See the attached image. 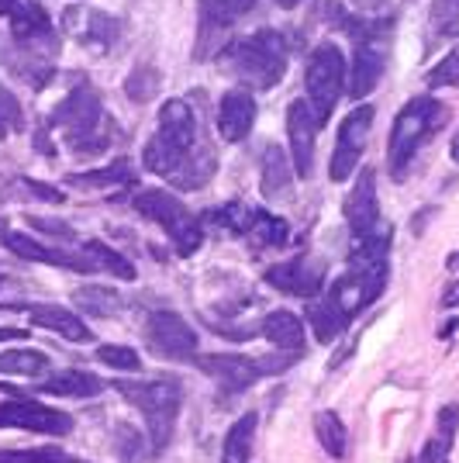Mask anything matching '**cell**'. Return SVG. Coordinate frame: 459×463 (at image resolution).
<instances>
[{
  "label": "cell",
  "mask_w": 459,
  "mask_h": 463,
  "mask_svg": "<svg viewBox=\"0 0 459 463\" xmlns=\"http://www.w3.org/2000/svg\"><path fill=\"white\" fill-rule=\"evenodd\" d=\"M304 87H307V104H311V111L318 118V125H325L345 87V56L335 42H322L311 52L304 70Z\"/></svg>",
  "instance_id": "cell-7"
},
{
  "label": "cell",
  "mask_w": 459,
  "mask_h": 463,
  "mask_svg": "<svg viewBox=\"0 0 459 463\" xmlns=\"http://www.w3.org/2000/svg\"><path fill=\"white\" fill-rule=\"evenodd\" d=\"M0 429H24V432H42V436H70L73 419L59 408H49L42 402H4L0 405Z\"/></svg>",
  "instance_id": "cell-11"
},
{
  "label": "cell",
  "mask_w": 459,
  "mask_h": 463,
  "mask_svg": "<svg viewBox=\"0 0 459 463\" xmlns=\"http://www.w3.org/2000/svg\"><path fill=\"white\" fill-rule=\"evenodd\" d=\"M0 115H4V121H11V128H24V115H21L18 100L7 87H0Z\"/></svg>",
  "instance_id": "cell-40"
},
{
  "label": "cell",
  "mask_w": 459,
  "mask_h": 463,
  "mask_svg": "<svg viewBox=\"0 0 459 463\" xmlns=\"http://www.w3.org/2000/svg\"><path fill=\"white\" fill-rule=\"evenodd\" d=\"M125 180H128V163H125V159L111 163L108 170L70 176V184H73V187H115V184H125Z\"/></svg>",
  "instance_id": "cell-34"
},
{
  "label": "cell",
  "mask_w": 459,
  "mask_h": 463,
  "mask_svg": "<svg viewBox=\"0 0 459 463\" xmlns=\"http://www.w3.org/2000/svg\"><path fill=\"white\" fill-rule=\"evenodd\" d=\"M456 28H459V0H432V18H428L432 42L449 39Z\"/></svg>",
  "instance_id": "cell-31"
},
{
  "label": "cell",
  "mask_w": 459,
  "mask_h": 463,
  "mask_svg": "<svg viewBox=\"0 0 459 463\" xmlns=\"http://www.w3.org/2000/svg\"><path fill=\"white\" fill-rule=\"evenodd\" d=\"M345 222L352 229V239H366L380 229V204H377V170L366 166L356 174V184L345 197Z\"/></svg>",
  "instance_id": "cell-14"
},
{
  "label": "cell",
  "mask_w": 459,
  "mask_h": 463,
  "mask_svg": "<svg viewBox=\"0 0 459 463\" xmlns=\"http://www.w3.org/2000/svg\"><path fill=\"white\" fill-rule=\"evenodd\" d=\"M294 364V356L287 360H252V356H242V353H208V356H197V367L208 373L211 381H218V384L225 387V391H246L252 387L259 377H267V373H280V370Z\"/></svg>",
  "instance_id": "cell-9"
},
{
  "label": "cell",
  "mask_w": 459,
  "mask_h": 463,
  "mask_svg": "<svg viewBox=\"0 0 459 463\" xmlns=\"http://www.w3.org/2000/svg\"><path fill=\"white\" fill-rule=\"evenodd\" d=\"M256 415H242L239 422L229 429V436H225V463H249V449H252V439H256Z\"/></svg>",
  "instance_id": "cell-25"
},
{
  "label": "cell",
  "mask_w": 459,
  "mask_h": 463,
  "mask_svg": "<svg viewBox=\"0 0 459 463\" xmlns=\"http://www.w3.org/2000/svg\"><path fill=\"white\" fill-rule=\"evenodd\" d=\"M77 301H80V308H87V311H97V315H104V318H108V315H111V311L117 308V294L115 290H108V294H104V290H80L77 294Z\"/></svg>",
  "instance_id": "cell-37"
},
{
  "label": "cell",
  "mask_w": 459,
  "mask_h": 463,
  "mask_svg": "<svg viewBox=\"0 0 459 463\" xmlns=\"http://www.w3.org/2000/svg\"><path fill=\"white\" fill-rule=\"evenodd\" d=\"M155 83H159V77H155L153 66L135 70L132 80H128V97H132V100H149V97L155 94Z\"/></svg>",
  "instance_id": "cell-38"
},
{
  "label": "cell",
  "mask_w": 459,
  "mask_h": 463,
  "mask_svg": "<svg viewBox=\"0 0 459 463\" xmlns=\"http://www.w3.org/2000/svg\"><path fill=\"white\" fill-rule=\"evenodd\" d=\"M360 11H366V14H373V11H383L387 7V0H352Z\"/></svg>",
  "instance_id": "cell-44"
},
{
  "label": "cell",
  "mask_w": 459,
  "mask_h": 463,
  "mask_svg": "<svg viewBox=\"0 0 459 463\" xmlns=\"http://www.w3.org/2000/svg\"><path fill=\"white\" fill-rule=\"evenodd\" d=\"M307 315H311V326H314V335H318L322 343H332V339H335V335H339V332L345 328V322H349V318H345L342 311H339V305H335V301H332L328 294L322 298V301H314Z\"/></svg>",
  "instance_id": "cell-26"
},
{
  "label": "cell",
  "mask_w": 459,
  "mask_h": 463,
  "mask_svg": "<svg viewBox=\"0 0 459 463\" xmlns=\"http://www.w3.org/2000/svg\"><path fill=\"white\" fill-rule=\"evenodd\" d=\"M267 284H273L284 294H294V298H314L325 288V267L314 260H287V263L269 267Z\"/></svg>",
  "instance_id": "cell-17"
},
{
  "label": "cell",
  "mask_w": 459,
  "mask_h": 463,
  "mask_svg": "<svg viewBox=\"0 0 459 463\" xmlns=\"http://www.w3.org/2000/svg\"><path fill=\"white\" fill-rule=\"evenodd\" d=\"M145 343H149V349H153L155 356L191 360L193 349H197V332L176 311H155L153 318L145 322Z\"/></svg>",
  "instance_id": "cell-12"
},
{
  "label": "cell",
  "mask_w": 459,
  "mask_h": 463,
  "mask_svg": "<svg viewBox=\"0 0 459 463\" xmlns=\"http://www.w3.org/2000/svg\"><path fill=\"white\" fill-rule=\"evenodd\" d=\"M28 225H32V229H42V232H52L56 239H73V229H70L66 222H49V218H28Z\"/></svg>",
  "instance_id": "cell-41"
},
{
  "label": "cell",
  "mask_w": 459,
  "mask_h": 463,
  "mask_svg": "<svg viewBox=\"0 0 459 463\" xmlns=\"http://www.w3.org/2000/svg\"><path fill=\"white\" fill-rule=\"evenodd\" d=\"M276 4H280V7H284V11H294V7H297V4H301V0H276Z\"/></svg>",
  "instance_id": "cell-49"
},
{
  "label": "cell",
  "mask_w": 459,
  "mask_h": 463,
  "mask_svg": "<svg viewBox=\"0 0 459 463\" xmlns=\"http://www.w3.org/2000/svg\"><path fill=\"white\" fill-rule=\"evenodd\" d=\"M314 432H318V443L325 449L332 460H342L345 446H349V432H345L342 419L335 411H318L314 415Z\"/></svg>",
  "instance_id": "cell-24"
},
{
  "label": "cell",
  "mask_w": 459,
  "mask_h": 463,
  "mask_svg": "<svg viewBox=\"0 0 459 463\" xmlns=\"http://www.w3.org/2000/svg\"><path fill=\"white\" fill-rule=\"evenodd\" d=\"M115 391L145 415L153 449H163L170 443L173 425L180 415V398H183L176 381H115Z\"/></svg>",
  "instance_id": "cell-4"
},
{
  "label": "cell",
  "mask_w": 459,
  "mask_h": 463,
  "mask_svg": "<svg viewBox=\"0 0 459 463\" xmlns=\"http://www.w3.org/2000/svg\"><path fill=\"white\" fill-rule=\"evenodd\" d=\"M28 187L35 194H42V197H49V201H62V191H56V187H42V184H35V180H24Z\"/></svg>",
  "instance_id": "cell-43"
},
{
  "label": "cell",
  "mask_w": 459,
  "mask_h": 463,
  "mask_svg": "<svg viewBox=\"0 0 459 463\" xmlns=\"http://www.w3.org/2000/svg\"><path fill=\"white\" fill-rule=\"evenodd\" d=\"M387 49H390V21L356 24V52H352V77H349L352 100H363L377 90L387 70Z\"/></svg>",
  "instance_id": "cell-8"
},
{
  "label": "cell",
  "mask_w": 459,
  "mask_h": 463,
  "mask_svg": "<svg viewBox=\"0 0 459 463\" xmlns=\"http://www.w3.org/2000/svg\"><path fill=\"white\" fill-rule=\"evenodd\" d=\"M445 118H449V108L428 94L407 100L398 111L394 128H390V146H387V166L394 180H404L418 149L445 125Z\"/></svg>",
  "instance_id": "cell-3"
},
{
  "label": "cell",
  "mask_w": 459,
  "mask_h": 463,
  "mask_svg": "<svg viewBox=\"0 0 459 463\" xmlns=\"http://www.w3.org/2000/svg\"><path fill=\"white\" fill-rule=\"evenodd\" d=\"M193 142H197V115H193V108L180 97L166 100L163 111H159V128L142 149V163H145V170L173 180L183 170V163L193 156Z\"/></svg>",
  "instance_id": "cell-2"
},
{
  "label": "cell",
  "mask_w": 459,
  "mask_h": 463,
  "mask_svg": "<svg viewBox=\"0 0 459 463\" xmlns=\"http://www.w3.org/2000/svg\"><path fill=\"white\" fill-rule=\"evenodd\" d=\"M211 174H214V156H211V149H193V156L183 163V170L173 176V184L180 191H201L211 180Z\"/></svg>",
  "instance_id": "cell-27"
},
{
  "label": "cell",
  "mask_w": 459,
  "mask_h": 463,
  "mask_svg": "<svg viewBox=\"0 0 459 463\" xmlns=\"http://www.w3.org/2000/svg\"><path fill=\"white\" fill-rule=\"evenodd\" d=\"M135 212L145 214L155 225H163V232L170 235L173 250L180 256H191V252L201 250V242H204L201 222L187 212V204L180 197L159 191V187H149V191L135 194Z\"/></svg>",
  "instance_id": "cell-6"
},
{
  "label": "cell",
  "mask_w": 459,
  "mask_h": 463,
  "mask_svg": "<svg viewBox=\"0 0 459 463\" xmlns=\"http://www.w3.org/2000/svg\"><path fill=\"white\" fill-rule=\"evenodd\" d=\"M318 118L311 111L307 100H294L287 108V136H290V153H294V174L307 180L314 170V138H318Z\"/></svg>",
  "instance_id": "cell-15"
},
{
  "label": "cell",
  "mask_w": 459,
  "mask_h": 463,
  "mask_svg": "<svg viewBox=\"0 0 459 463\" xmlns=\"http://www.w3.org/2000/svg\"><path fill=\"white\" fill-rule=\"evenodd\" d=\"M370 128H373V108H370V104H360L356 111H349L345 121L339 125L335 153H332V166H328V176H332L335 184H342V180H349V176L356 174V163H360L366 153Z\"/></svg>",
  "instance_id": "cell-10"
},
{
  "label": "cell",
  "mask_w": 459,
  "mask_h": 463,
  "mask_svg": "<svg viewBox=\"0 0 459 463\" xmlns=\"http://www.w3.org/2000/svg\"><path fill=\"white\" fill-rule=\"evenodd\" d=\"M246 235H249L252 242H259V246H284V242L290 239V225L284 222V218H276V214L256 212Z\"/></svg>",
  "instance_id": "cell-29"
},
{
  "label": "cell",
  "mask_w": 459,
  "mask_h": 463,
  "mask_svg": "<svg viewBox=\"0 0 459 463\" xmlns=\"http://www.w3.org/2000/svg\"><path fill=\"white\" fill-rule=\"evenodd\" d=\"M7 136V125H4V115H0V138Z\"/></svg>",
  "instance_id": "cell-50"
},
{
  "label": "cell",
  "mask_w": 459,
  "mask_h": 463,
  "mask_svg": "<svg viewBox=\"0 0 459 463\" xmlns=\"http://www.w3.org/2000/svg\"><path fill=\"white\" fill-rule=\"evenodd\" d=\"M256 0H201V14L211 28H229L239 18H246Z\"/></svg>",
  "instance_id": "cell-28"
},
{
  "label": "cell",
  "mask_w": 459,
  "mask_h": 463,
  "mask_svg": "<svg viewBox=\"0 0 459 463\" xmlns=\"http://www.w3.org/2000/svg\"><path fill=\"white\" fill-rule=\"evenodd\" d=\"M449 156H453V163H459V132L453 136V142H449Z\"/></svg>",
  "instance_id": "cell-47"
},
{
  "label": "cell",
  "mask_w": 459,
  "mask_h": 463,
  "mask_svg": "<svg viewBox=\"0 0 459 463\" xmlns=\"http://www.w3.org/2000/svg\"><path fill=\"white\" fill-rule=\"evenodd\" d=\"M256 97L249 90H231L221 97V108H218V132L225 142H242L256 125Z\"/></svg>",
  "instance_id": "cell-18"
},
{
  "label": "cell",
  "mask_w": 459,
  "mask_h": 463,
  "mask_svg": "<svg viewBox=\"0 0 459 463\" xmlns=\"http://www.w3.org/2000/svg\"><path fill=\"white\" fill-rule=\"evenodd\" d=\"M35 391L52 394V398H97L104 391V381L87 373V370H59L49 381H42Z\"/></svg>",
  "instance_id": "cell-20"
},
{
  "label": "cell",
  "mask_w": 459,
  "mask_h": 463,
  "mask_svg": "<svg viewBox=\"0 0 459 463\" xmlns=\"http://www.w3.org/2000/svg\"><path fill=\"white\" fill-rule=\"evenodd\" d=\"M97 360L111 370H138L142 367V360H138V353H135L132 346H100L97 349Z\"/></svg>",
  "instance_id": "cell-36"
},
{
  "label": "cell",
  "mask_w": 459,
  "mask_h": 463,
  "mask_svg": "<svg viewBox=\"0 0 459 463\" xmlns=\"http://www.w3.org/2000/svg\"><path fill=\"white\" fill-rule=\"evenodd\" d=\"M11 35L18 39V45L32 49L42 59L56 56L59 49L52 21H49V14H45V7H42L39 0H18L14 4V11H11Z\"/></svg>",
  "instance_id": "cell-13"
},
{
  "label": "cell",
  "mask_w": 459,
  "mask_h": 463,
  "mask_svg": "<svg viewBox=\"0 0 459 463\" xmlns=\"http://www.w3.org/2000/svg\"><path fill=\"white\" fill-rule=\"evenodd\" d=\"M0 463H80L77 457L62 453L56 446L49 449H0Z\"/></svg>",
  "instance_id": "cell-33"
},
{
  "label": "cell",
  "mask_w": 459,
  "mask_h": 463,
  "mask_svg": "<svg viewBox=\"0 0 459 463\" xmlns=\"http://www.w3.org/2000/svg\"><path fill=\"white\" fill-rule=\"evenodd\" d=\"M445 267H449V270H459V252H453V256L445 260Z\"/></svg>",
  "instance_id": "cell-48"
},
{
  "label": "cell",
  "mask_w": 459,
  "mask_h": 463,
  "mask_svg": "<svg viewBox=\"0 0 459 463\" xmlns=\"http://www.w3.org/2000/svg\"><path fill=\"white\" fill-rule=\"evenodd\" d=\"M49 125L70 138L73 153L80 156H94L108 146V136H104V108H100V97L90 87H80V90H73V94L66 97L56 111H52Z\"/></svg>",
  "instance_id": "cell-5"
},
{
  "label": "cell",
  "mask_w": 459,
  "mask_h": 463,
  "mask_svg": "<svg viewBox=\"0 0 459 463\" xmlns=\"http://www.w3.org/2000/svg\"><path fill=\"white\" fill-rule=\"evenodd\" d=\"M263 332H267V339L273 343V349L297 353V349L304 346V326H301V318L287 308L269 311L267 322H263Z\"/></svg>",
  "instance_id": "cell-22"
},
{
  "label": "cell",
  "mask_w": 459,
  "mask_h": 463,
  "mask_svg": "<svg viewBox=\"0 0 459 463\" xmlns=\"http://www.w3.org/2000/svg\"><path fill=\"white\" fill-rule=\"evenodd\" d=\"M0 284H4V277H0Z\"/></svg>",
  "instance_id": "cell-51"
},
{
  "label": "cell",
  "mask_w": 459,
  "mask_h": 463,
  "mask_svg": "<svg viewBox=\"0 0 459 463\" xmlns=\"http://www.w3.org/2000/svg\"><path fill=\"white\" fill-rule=\"evenodd\" d=\"M4 246L21 256V260H32V263H45V267H66V270H77V273H94L97 267L83 256V252H62L45 246L39 239L32 235H21V232H4Z\"/></svg>",
  "instance_id": "cell-16"
},
{
  "label": "cell",
  "mask_w": 459,
  "mask_h": 463,
  "mask_svg": "<svg viewBox=\"0 0 459 463\" xmlns=\"http://www.w3.org/2000/svg\"><path fill=\"white\" fill-rule=\"evenodd\" d=\"M263 197L267 201H284L294 191V170L287 163V153L280 146H267L263 153Z\"/></svg>",
  "instance_id": "cell-21"
},
{
  "label": "cell",
  "mask_w": 459,
  "mask_h": 463,
  "mask_svg": "<svg viewBox=\"0 0 459 463\" xmlns=\"http://www.w3.org/2000/svg\"><path fill=\"white\" fill-rule=\"evenodd\" d=\"M117 32H121V24L115 18H108V14H100V11H87V28H83V39L97 45V49H111L117 39Z\"/></svg>",
  "instance_id": "cell-32"
},
{
  "label": "cell",
  "mask_w": 459,
  "mask_h": 463,
  "mask_svg": "<svg viewBox=\"0 0 459 463\" xmlns=\"http://www.w3.org/2000/svg\"><path fill=\"white\" fill-rule=\"evenodd\" d=\"M225 73L242 80L252 90H269L287 73V42L280 32L263 28L249 39H239L221 52Z\"/></svg>",
  "instance_id": "cell-1"
},
{
  "label": "cell",
  "mask_w": 459,
  "mask_h": 463,
  "mask_svg": "<svg viewBox=\"0 0 459 463\" xmlns=\"http://www.w3.org/2000/svg\"><path fill=\"white\" fill-rule=\"evenodd\" d=\"M28 315H32V322L42 328H49V332H59L62 339H70V343H94V332L87 328V322L73 315L70 308H59V305H28Z\"/></svg>",
  "instance_id": "cell-19"
},
{
  "label": "cell",
  "mask_w": 459,
  "mask_h": 463,
  "mask_svg": "<svg viewBox=\"0 0 459 463\" xmlns=\"http://www.w3.org/2000/svg\"><path fill=\"white\" fill-rule=\"evenodd\" d=\"M83 256L94 263L97 270H108V273H115V277H121V280H135V267L121 256V252H115L111 246H104V242H87L83 246Z\"/></svg>",
  "instance_id": "cell-30"
},
{
  "label": "cell",
  "mask_w": 459,
  "mask_h": 463,
  "mask_svg": "<svg viewBox=\"0 0 459 463\" xmlns=\"http://www.w3.org/2000/svg\"><path fill=\"white\" fill-rule=\"evenodd\" d=\"M7 339H28V332L24 328H0V343H7Z\"/></svg>",
  "instance_id": "cell-45"
},
{
  "label": "cell",
  "mask_w": 459,
  "mask_h": 463,
  "mask_svg": "<svg viewBox=\"0 0 459 463\" xmlns=\"http://www.w3.org/2000/svg\"><path fill=\"white\" fill-rule=\"evenodd\" d=\"M442 308H459V280L442 290Z\"/></svg>",
  "instance_id": "cell-42"
},
{
  "label": "cell",
  "mask_w": 459,
  "mask_h": 463,
  "mask_svg": "<svg viewBox=\"0 0 459 463\" xmlns=\"http://www.w3.org/2000/svg\"><path fill=\"white\" fill-rule=\"evenodd\" d=\"M439 432H436V439H442L445 446H453L456 439V425H459V405H445L439 411Z\"/></svg>",
  "instance_id": "cell-39"
},
{
  "label": "cell",
  "mask_w": 459,
  "mask_h": 463,
  "mask_svg": "<svg viewBox=\"0 0 459 463\" xmlns=\"http://www.w3.org/2000/svg\"><path fill=\"white\" fill-rule=\"evenodd\" d=\"M425 83H428L432 90H436V87H459V42L439 59V66L428 70Z\"/></svg>",
  "instance_id": "cell-35"
},
{
  "label": "cell",
  "mask_w": 459,
  "mask_h": 463,
  "mask_svg": "<svg viewBox=\"0 0 459 463\" xmlns=\"http://www.w3.org/2000/svg\"><path fill=\"white\" fill-rule=\"evenodd\" d=\"M49 370V356L39 349H7L0 353V377H42Z\"/></svg>",
  "instance_id": "cell-23"
},
{
  "label": "cell",
  "mask_w": 459,
  "mask_h": 463,
  "mask_svg": "<svg viewBox=\"0 0 459 463\" xmlns=\"http://www.w3.org/2000/svg\"><path fill=\"white\" fill-rule=\"evenodd\" d=\"M14 4H18V0H0V18H11V11H14Z\"/></svg>",
  "instance_id": "cell-46"
}]
</instances>
